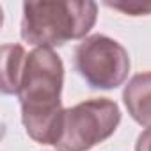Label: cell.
Instances as JSON below:
<instances>
[{
	"instance_id": "cell-1",
	"label": "cell",
	"mask_w": 151,
	"mask_h": 151,
	"mask_svg": "<svg viewBox=\"0 0 151 151\" xmlns=\"http://www.w3.org/2000/svg\"><path fill=\"white\" fill-rule=\"evenodd\" d=\"M62 84L64 64L60 57L52 48H34L27 55L18 98L25 132L37 144H55L59 137L64 114Z\"/></svg>"
},
{
	"instance_id": "cell-2",
	"label": "cell",
	"mask_w": 151,
	"mask_h": 151,
	"mask_svg": "<svg viewBox=\"0 0 151 151\" xmlns=\"http://www.w3.org/2000/svg\"><path fill=\"white\" fill-rule=\"evenodd\" d=\"M98 18L96 2L86 0H43L25 2L22 39L36 48H55L84 39Z\"/></svg>"
},
{
	"instance_id": "cell-3",
	"label": "cell",
	"mask_w": 151,
	"mask_h": 151,
	"mask_svg": "<svg viewBox=\"0 0 151 151\" xmlns=\"http://www.w3.org/2000/svg\"><path fill=\"white\" fill-rule=\"evenodd\" d=\"M121 123V110L109 98H93L71 109H64L57 151H89L107 140Z\"/></svg>"
},
{
	"instance_id": "cell-4",
	"label": "cell",
	"mask_w": 151,
	"mask_h": 151,
	"mask_svg": "<svg viewBox=\"0 0 151 151\" xmlns=\"http://www.w3.org/2000/svg\"><path fill=\"white\" fill-rule=\"evenodd\" d=\"M75 69L89 87L110 91L124 84L130 71V57L116 39L94 34L75 48Z\"/></svg>"
},
{
	"instance_id": "cell-5",
	"label": "cell",
	"mask_w": 151,
	"mask_h": 151,
	"mask_svg": "<svg viewBox=\"0 0 151 151\" xmlns=\"http://www.w3.org/2000/svg\"><path fill=\"white\" fill-rule=\"evenodd\" d=\"M123 101L135 123L151 128V71L130 78L123 91Z\"/></svg>"
},
{
	"instance_id": "cell-6",
	"label": "cell",
	"mask_w": 151,
	"mask_h": 151,
	"mask_svg": "<svg viewBox=\"0 0 151 151\" xmlns=\"http://www.w3.org/2000/svg\"><path fill=\"white\" fill-rule=\"evenodd\" d=\"M27 52L22 45H4L2 46V93L16 94L23 80V71L27 62Z\"/></svg>"
},
{
	"instance_id": "cell-7",
	"label": "cell",
	"mask_w": 151,
	"mask_h": 151,
	"mask_svg": "<svg viewBox=\"0 0 151 151\" xmlns=\"http://www.w3.org/2000/svg\"><path fill=\"white\" fill-rule=\"evenodd\" d=\"M107 7L110 9H116V11H121L123 14H128V16H147L151 14V4H146V2H105Z\"/></svg>"
},
{
	"instance_id": "cell-8",
	"label": "cell",
	"mask_w": 151,
	"mask_h": 151,
	"mask_svg": "<svg viewBox=\"0 0 151 151\" xmlns=\"http://www.w3.org/2000/svg\"><path fill=\"white\" fill-rule=\"evenodd\" d=\"M135 151H151V128H146L135 144Z\"/></svg>"
}]
</instances>
